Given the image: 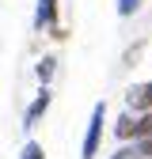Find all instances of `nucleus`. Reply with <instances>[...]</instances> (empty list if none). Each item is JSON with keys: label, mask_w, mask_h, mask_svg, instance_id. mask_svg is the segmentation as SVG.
Wrapping results in <instances>:
<instances>
[{"label": "nucleus", "mask_w": 152, "mask_h": 159, "mask_svg": "<svg viewBox=\"0 0 152 159\" xmlns=\"http://www.w3.org/2000/svg\"><path fill=\"white\" fill-rule=\"evenodd\" d=\"M34 72H38V80H42V84H50L53 72H57V57H42V61L34 65Z\"/></svg>", "instance_id": "nucleus-5"}, {"label": "nucleus", "mask_w": 152, "mask_h": 159, "mask_svg": "<svg viewBox=\"0 0 152 159\" xmlns=\"http://www.w3.org/2000/svg\"><path fill=\"white\" fill-rule=\"evenodd\" d=\"M148 136H152V110L137 114V121H133V140H148Z\"/></svg>", "instance_id": "nucleus-4"}, {"label": "nucleus", "mask_w": 152, "mask_h": 159, "mask_svg": "<svg viewBox=\"0 0 152 159\" xmlns=\"http://www.w3.org/2000/svg\"><path fill=\"white\" fill-rule=\"evenodd\" d=\"M103 121H107V102H95V106H91V117H88V133H84V148H80V159H95V155H99Z\"/></svg>", "instance_id": "nucleus-1"}, {"label": "nucleus", "mask_w": 152, "mask_h": 159, "mask_svg": "<svg viewBox=\"0 0 152 159\" xmlns=\"http://www.w3.org/2000/svg\"><path fill=\"white\" fill-rule=\"evenodd\" d=\"M133 148H137V159H152V136L148 140H137Z\"/></svg>", "instance_id": "nucleus-8"}, {"label": "nucleus", "mask_w": 152, "mask_h": 159, "mask_svg": "<svg viewBox=\"0 0 152 159\" xmlns=\"http://www.w3.org/2000/svg\"><path fill=\"white\" fill-rule=\"evenodd\" d=\"M110 159H137V148H129V144H126V148H118V152H114Z\"/></svg>", "instance_id": "nucleus-9"}, {"label": "nucleus", "mask_w": 152, "mask_h": 159, "mask_svg": "<svg viewBox=\"0 0 152 159\" xmlns=\"http://www.w3.org/2000/svg\"><path fill=\"white\" fill-rule=\"evenodd\" d=\"M141 4H145V0H118V15L126 19V15H133V11H137Z\"/></svg>", "instance_id": "nucleus-7"}, {"label": "nucleus", "mask_w": 152, "mask_h": 159, "mask_svg": "<svg viewBox=\"0 0 152 159\" xmlns=\"http://www.w3.org/2000/svg\"><path fill=\"white\" fill-rule=\"evenodd\" d=\"M50 102H53V95L42 87V91L34 95V102L27 106V114H23V129H34L38 121H42V117H46V110H50Z\"/></svg>", "instance_id": "nucleus-2"}, {"label": "nucleus", "mask_w": 152, "mask_h": 159, "mask_svg": "<svg viewBox=\"0 0 152 159\" xmlns=\"http://www.w3.org/2000/svg\"><path fill=\"white\" fill-rule=\"evenodd\" d=\"M57 23V0H38L34 8V30H50Z\"/></svg>", "instance_id": "nucleus-3"}, {"label": "nucleus", "mask_w": 152, "mask_h": 159, "mask_svg": "<svg viewBox=\"0 0 152 159\" xmlns=\"http://www.w3.org/2000/svg\"><path fill=\"white\" fill-rule=\"evenodd\" d=\"M19 159H46V152H42V144H38V140H27L23 152H19Z\"/></svg>", "instance_id": "nucleus-6"}]
</instances>
